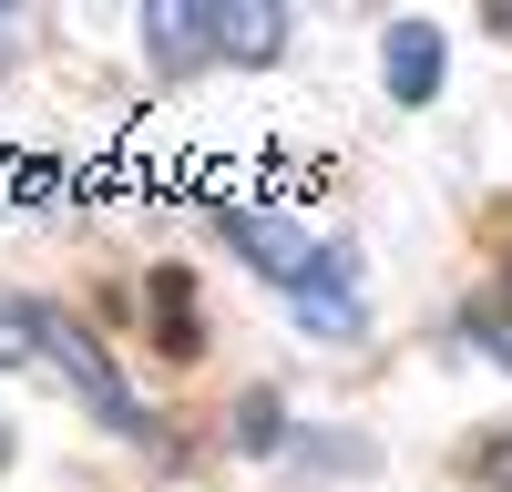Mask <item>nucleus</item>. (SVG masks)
I'll return each instance as SVG.
<instances>
[{
  "label": "nucleus",
  "mask_w": 512,
  "mask_h": 492,
  "mask_svg": "<svg viewBox=\"0 0 512 492\" xmlns=\"http://www.w3.org/2000/svg\"><path fill=\"white\" fill-rule=\"evenodd\" d=\"M0 462H11V421H0Z\"/></svg>",
  "instance_id": "9b49d317"
},
{
  "label": "nucleus",
  "mask_w": 512,
  "mask_h": 492,
  "mask_svg": "<svg viewBox=\"0 0 512 492\" xmlns=\"http://www.w3.org/2000/svg\"><path fill=\"white\" fill-rule=\"evenodd\" d=\"M21 359H41V349H31V308L0 298V369H21Z\"/></svg>",
  "instance_id": "9d476101"
},
{
  "label": "nucleus",
  "mask_w": 512,
  "mask_h": 492,
  "mask_svg": "<svg viewBox=\"0 0 512 492\" xmlns=\"http://www.w3.org/2000/svg\"><path fill=\"white\" fill-rule=\"evenodd\" d=\"M461 339H472L482 359H502V369H512V308H472V318H461Z\"/></svg>",
  "instance_id": "1a4fd4ad"
},
{
  "label": "nucleus",
  "mask_w": 512,
  "mask_h": 492,
  "mask_svg": "<svg viewBox=\"0 0 512 492\" xmlns=\"http://www.w3.org/2000/svg\"><path fill=\"white\" fill-rule=\"evenodd\" d=\"M31 349L52 359L62 380L82 390V400H93V421H103V431H123V441H144V410H134V390H123V369L103 359V339H93V328H72L62 308H31Z\"/></svg>",
  "instance_id": "f257e3e1"
},
{
  "label": "nucleus",
  "mask_w": 512,
  "mask_h": 492,
  "mask_svg": "<svg viewBox=\"0 0 512 492\" xmlns=\"http://www.w3.org/2000/svg\"><path fill=\"white\" fill-rule=\"evenodd\" d=\"M287 52V11L277 0H205V62H277Z\"/></svg>",
  "instance_id": "20e7f679"
},
{
  "label": "nucleus",
  "mask_w": 512,
  "mask_h": 492,
  "mask_svg": "<svg viewBox=\"0 0 512 492\" xmlns=\"http://www.w3.org/2000/svg\"><path fill=\"white\" fill-rule=\"evenodd\" d=\"M461 472H472L482 492H512V431H492V441H472V451H461Z\"/></svg>",
  "instance_id": "6e6552de"
},
{
  "label": "nucleus",
  "mask_w": 512,
  "mask_h": 492,
  "mask_svg": "<svg viewBox=\"0 0 512 492\" xmlns=\"http://www.w3.org/2000/svg\"><path fill=\"white\" fill-rule=\"evenodd\" d=\"M144 52H154L164 82H185V72L205 62V11H185V0H154V11H144Z\"/></svg>",
  "instance_id": "423d86ee"
},
{
  "label": "nucleus",
  "mask_w": 512,
  "mask_h": 492,
  "mask_svg": "<svg viewBox=\"0 0 512 492\" xmlns=\"http://www.w3.org/2000/svg\"><path fill=\"white\" fill-rule=\"evenodd\" d=\"M226 236H236V257H246L256 277H277V287H287V298L328 267V246H318L308 226H287V216H226Z\"/></svg>",
  "instance_id": "f03ea898"
},
{
  "label": "nucleus",
  "mask_w": 512,
  "mask_h": 492,
  "mask_svg": "<svg viewBox=\"0 0 512 492\" xmlns=\"http://www.w3.org/2000/svg\"><path fill=\"white\" fill-rule=\"evenodd\" d=\"M236 441H246V451H277V441H287V400H277V390H246Z\"/></svg>",
  "instance_id": "0eeeda50"
},
{
  "label": "nucleus",
  "mask_w": 512,
  "mask_h": 492,
  "mask_svg": "<svg viewBox=\"0 0 512 492\" xmlns=\"http://www.w3.org/2000/svg\"><path fill=\"white\" fill-rule=\"evenodd\" d=\"M379 72H390V103H431L441 93V31L431 21H390V41H379Z\"/></svg>",
  "instance_id": "39448f33"
},
{
  "label": "nucleus",
  "mask_w": 512,
  "mask_h": 492,
  "mask_svg": "<svg viewBox=\"0 0 512 492\" xmlns=\"http://www.w3.org/2000/svg\"><path fill=\"white\" fill-rule=\"evenodd\" d=\"M359 267H349V246H328V267L297 287V328H308L318 349H359L369 339V308H359V287H349Z\"/></svg>",
  "instance_id": "7ed1b4c3"
},
{
  "label": "nucleus",
  "mask_w": 512,
  "mask_h": 492,
  "mask_svg": "<svg viewBox=\"0 0 512 492\" xmlns=\"http://www.w3.org/2000/svg\"><path fill=\"white\" fill-rule=\"evenodd\" d=\"M502 41H512V11H502Z\"/></svg>",
  "instance_id": "f8f14e48"
}]
</instances>
